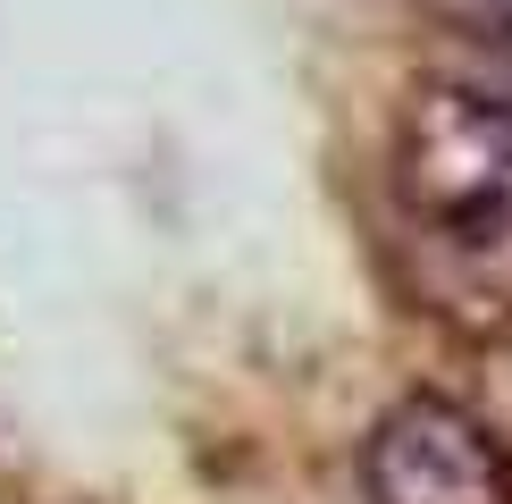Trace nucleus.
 <instances>
[{"label": "nucleus", "mask_w": 512, "mask_h": 504, "mask_svg": "<svg viewBox=\"0 0 512 504\" xmlns=\"http://www.w3.org/2000/svg\"><path fill=\"white\" fill-rule=\"evenodd\" d=\"M496 84H504V93H512V76H496Z\"/></svg>", "instance_id": "20e7f679"}, {"label": "nucleus", "mask_w": 512, "mask_h": 504, "mask_svg": "<svg viewBox=\"0 0 512 504\" xmlns=\"http://www.w3.org/2000/svg\"><path fill=\"white\" fill-rule=\"evenodd\" d=\"M462 9H471V17H479V26H496V34L512 42V0H462Z\"/></svg>", "instance_id": "7ed1b4c3"}, {"label": "nucleus", "mask_w": 512, "mask_h": 504, "mask_svg": "<svg viewBox=\"0 0 512 504\" xmlns=\"http://www.w3.org/2000/svg\"><path fill=\"white\" fill-rule=\"evenodd\" d=\"M395 194L445 244L512 236V93L504 84L429 76L395 118Z\"/></svg>", "instance_id": "f257e3e1"}, {"label": "nucleus", "mask_w": 512, "mask_h": 504, "mask_svg": "<svg viewBox=\"0 0 512 504\" xmlns=\"http://www.w3.org/2000/svg\"><path fill=\"white\" fill-rule=\"evenodd\" d=\"M370 504H512V454L454 395H403L361 446Z\"/></svg>", "instance_id": "f03ea898"}]
</instances>
